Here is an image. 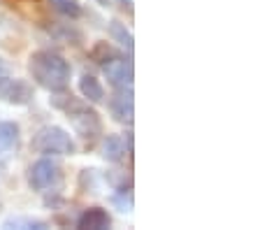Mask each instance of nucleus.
I'll use <instances>...</instances> for the list:
<instances>
[{
  "instance_id": "nucleus-1",
  "label": "nucleus",
  "mask_w": 260,
  "mask_h": 230,
  "mask_svg": "<svg viewBox=\"0 0 260 230\" xmlns=\"http://www.w3.org/2000/svg\"><path fill=\"white\" fill-rule=\"evenodd\" d=\"M28 70H30L32 79L40 84L42 88L56 93V91H65L68 82H70L72 68L70 63L63 58L56 51L49 49H40L30 56V63H28Z\"/></svg>"
},
{
  "instance_id": "nucleus-2",
  "label": "nucleus",
  "mask_w": 260,
  "mask_h": 230,
  "mask_svg": "<svg viewBox=\"0 0 260 230\" xmlns=\"http://www.w3.org/2000/svg\"><path fill=\"white\" fill-rule=\"evenodd\" d=\"M56 93L58 95L51 98V105L68 114L77 135H81L84 140H95V137L103 135V121H100L95 110H91L86 103L77 100L72 93H63V91H56Z\"/></svg>"
},
{
  "instance_id": "nucleus-3",
  "label": "nucleus",
  "mask_w": 260,
  "mask_h": 230,
  "mask_svg": "<svg viewBox=\"0 0 260 230\" xmlns=\"http://www.w3.org/2000/svg\"><path fill=\"white\" fill-rule=\"evenodd\" d=\"M32 149L44 156H72L77 153V144L70 137V133L60 126H44L32 137Z\"/></svg>"
},
{
  "instance_id": "nucleus-4",
  "label": "nucleus",
  "mask_w": 260,
  "mask_h": 230,
  "mask_svg": "<svg viewBox=\"0 0 260 230\" xmlns=\"http://www.w3.org/2000/svg\"><path fill=\"white\" fill-rule=\"evenodd\" d=\"M60 179V165L58 160L54 158H40L35 160V163L28 168V184H30V188H35V191H47V188H51L54 184H58Z\"/></svg>"
},
{
  "instance_id": "nucleus-5",
  "label": "nucleus",
  "mask_w": 260,
  "mask_h": 230,
  "mask_svg": "<svg viewBox=\"0 0 260 230\" xmlns=\"http://www.w3.org/2000/svg\"><path fill=\"white\" fill-rule=\"evenodd\" d=\"M103 70L107 82L112 84L114 88H130L133 86V63L121 56H114L107 63H103Z\"/></svg>"
},
{
  "instance_id": "nucleus-6",
  "label": "nucleus",
  "mask_w": 260,
  "mask_h": 230,
  "mask_svg": "<svg viewBox=\"0 0 260 230\" xmlns=\"http://www.w3.org/2000/svg\"><path fill=\"white\" fill-rule=\"evenodd\" d=\"M109 112H112L114 121H119V123H133V86L130 88H116V93L112 95L109 100Z\"/></svg>"
},
{
  "instance_id": "nucleus-7",
  "label": "nucleus",
  "mask_w": 260,
  "mask_h": 230,
  "mask_svg": "<svg viewBox=\"0 0 260 230\" xmlns=\"http://www.w3.org/2000/svg\"><path fill=\"white\" fill-rule=\"evenodd\" d=\"M0 95L12 105H28L32 100V86L26 79H5L0 84Z\"/></svg>"
},
{
  "instance_id": "nucleus-8",
  "label": "nucleus",
  "mask_w": 260,
  "mask_h": 230,
  "mask_svg": "<svg viewBox=\"0 0 260 230\" xmlns=\"http://www.w3.org/2000/svg\"><path fill=\"white\" fill-rule=\"evenodd\" d=\"M112 225V216L103 207H88L79 214L77 228L79 230H107Z\"/></svg>"
},
{
  "instance_id": "nucleus-9",
  "label": "nucleus",
  "mask_w": 260,
  "mask_h": 230,
  "mask_svg": "<svg viewBox=\"0 0 260 230\" xmlns=\"http://www.w3.org/2000/svg\"><path fill=\"white\" fill-rule=\"evenodd\" d=\"M19 147V123L14 121H3L0 123V160L16 151Z\"/></svg>"
},
{
  "instance_id": "nucleus-10",
  "label": "nucleus",
  "mask_w": 260,
  "mask_h": 230,
  "mask_svg": "<svg viewBox=\"0 0 260 230\" xmlns=\"http://www.w3.org/2000/svg\"><path fill=\"white\" fill-rule=\"evenodd\" d=\"M79 91L81 95L86 98V103H93V105H100L105 100V88L100 84V79L93 75H84L79 79Z\"/></svg>"
},
{
  "instance_id": "nucleus-11",
  "label": "nucleus",
  "mask_w": 260,
  "mask_h": 230,
  "mask_svg": "<svg viewBox=\"0 0 260 230\" xmlns=\"http://www.w3.org/2000/svg\"><path fill=\"white\" fill-rule=\"evenodd\" d=\"M103 158L109 160V163H119L125 156V142L121 135H107L103 140Z\"/></svg>"
},
{
  "instance_id": "nucleus-12",
  "label": "nucleus",
  "mask_w": 260,
  "mask_h": 230,
  "mask_svg": "<svg viewBox=\"0 0 260 230\" xmlns=\"http://www.w3.org/2000/svg\"><path fill=\"white\" fill-rule=\"evenodd\" d=\"M109 35H112V38L116 40L121 47H125L128 51H133V47H135V44H133V35H130V30L125 28V23L116 21V19H114V21H109Z\"/></svg>"
},
{
  "instance_id": "nucleus-13",
  "label": "nucleus",
  "mask_w": 260,
  "mask_h": 230,
  "mask_svg": "<svg viewBox=\"0 0 260 230\" xmlns=\"http://www.w3.org/2000/svg\"><path fill=\"white\" fill-rule=\"evenodd\" d=\"M88 56H91L93 63H100V65H103V63H107L109 58L119 56V51L114 49L109 42H95V44L91 47V51H88Z\"/></svg>"
},
{
  "instance_id": "nucleus-14",
  "label": "nucleus",
  "mask_w": 260,
  "mask_h": 230,
  "mask_svg": "<svg viewBox=\"0 0 260 230\" xmlns=\"http://www.w3.org/2000/svg\"><path fill=\"white\" fill-rule=\"evenodd\" d=\"M51 5H54L60 14H65V17H70V19L81 17V5L77 0H51Z\"/></svg>"
},
{
  "instance_id": "nucleus-15",
  "label": "nucleus",
  "mask_w": 260,
  "mask_h": 230,
  "mask_svg": "<svg viewBox=\"0 0 260 230\" xmlns=\"http://www.w3.org/2000/svg\"><path fill=\"white\" fill-rule=\"evenodd\" d=\"M10 225H14V228H38V230L47 228L44 221H35V219H10L5 223V228H10Z\"/></svg>"
},
{
  "instance_id": "nucleus-16",
  "label": "nucleus",
  "mask_w": 260,
  "mask_h": 230,
  "mask_svg": "<svg viewBox=\"0 0 260 230\" xmlns=\"http://www.w3.org/2000/svg\"><path fill=\"white\" fill-rule=\"evenodd\" d=\"M3 82H5V77H0V84H3Z\"/></svg>"
}]
</instances>
